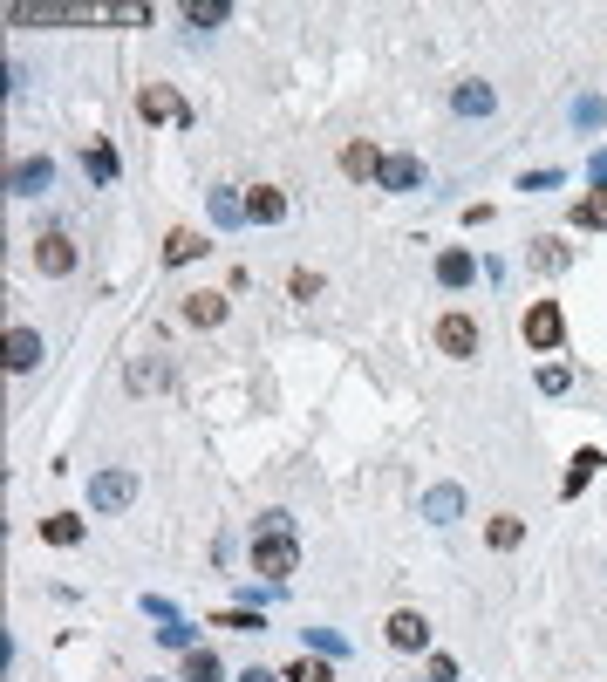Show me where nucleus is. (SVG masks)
Returning <instances> with one entry per match:
<instances>
[{"mask_svg":"<svg viewBox=\"0 0 607 682\" xmlns=\"http://www.w3.org/2000/svg\"><path fill=\"white\" fill-rule=\"evenodd\" d=\"M7 21H14V28H89V21H96V7H82V0H35V7H28V0H14V7H7Z\"/></svg>","mask_w":607,"mask_h":682,"instance_id":"f257e3e1","label":"nucleus"},{"mask_svg":"<svg viewBox=\"0 0 607 682\" xmlns=\"http://www.w3.org/2000/svg\"><path fill=\"white\" fill-rule=\"evenodd\" d=\"M294 567H301V539H294V532H253V573H260V580L280 587Z\"/></svg>","mask_w":607,"mask_h":682,"instance_id":"f03ea898","label":"nucleus"},{"mask_svg":"<svg viewBox=\"0 0 607 682\" xmlns=\"http://www.w3.org/2000/svg\"><path fill=\"white\" fill-rule=\"evenodd\" d=\"M137 116L144 123H178V130H191V103L178 89H164V82H144L137 89Z\"/></svg>","mask_w":607,"mask_h":682,"instance_id":"7ed1b4c3","label":"nucleus"},{"mask_svg":"<svg viewBox=\"0 0 607 682\" xmlns=\"http://www.w3.org/2000/svg\"><path fill=\"white\" fill-rule=\"evenodd\" d=\"M123 505H137V478L130 471H96L89 478V512H123Z\"/></svg>","mask_w":607,"mask_h":682,"instance_id":"20e7f679","label":"nucleus"},{"mask_svg":"<svg viewBox=\"0 0 607 682\" xmlns=\"http://www.w3.org/2000/svg\"><path fill=\"white\" fill-rule=\"evenodd\" d=\"M478 321H471V314H444V321H437V348H444V355H451V362H471V355H478Z\"/></svg>","mask_w":607,"mask_h":682,"instance_id":"39448f33","label":"nucleus"},{"mask_svg":"<svg viewBox=\"0 0 607 682\" xmlns=\"http://www.w3.org/2000/svg\"><path fill=\"white\" fill-rule=\"evenodd\" d=\"M567 341V314L560 301H532L526 307V348H560Z\"/></svg>","mask_w":607,"mask_h":682,"instance_id":"423d86ee","label":"nucleus"},{"mask_svg":"<svg viewBox=\"0 0 607 682\" xmlns=\"http://www.w3.org/2000/svg\"><path fill=\"white\" fill-rule=\"evenodd\" d=\"M35 266L48 273V280L76 273V239H69V232H41V239H35Z\"/></svg>","mask_w":607,"mask_h":682,"instance_id":"0eeeda50","label":"nucleus"},{"mask_svg":"<svg viewBox=\"0 0 607 682\" xmlns=\"http://www.w3.org/2000/svg\"><path fill=\"white\" fill-rule=\"evenodd\" d=\"M389 648H403V655L430 648V621H423L417 607H396V614H389Z\"/></svg>","mask_w":607,"mask_h":682,"instance_id":"6e6552de","label":"nucleus"},{"mask_svg":"<svg viewBox=\"0 0 607 682\" xmlns=\"http://www.w3.org/2000/svg\"><path fill=\"white\" fill-rule=\"evenodd\" d=\"M382 191H423V157H410V151H396V157H382V178H376Z\"/></svg>","mask_w":607,"mask_h":682,"instance_id":"1a4fd4ad","label":"nucleus"},{"mask_svg":"<svg viewBox=\"0 0 607 682\" xmlns=\"http://www.w3.org/2000/svg\"><path fill=\"white\" fill-rule=\"evenodd\" d=\"M41 355H48V348H41V335H35V328H7V369H14V376L41 369Z\"/></svg>","mask_w":607,"mask_h":682,"instance_id":"9d476101","label":"nucleus"},{"mask_svg":"<svg viewBox=\"0 0 607 682\" xmlns=\"http://www.w3.org/2000/svg\"><path fill=\"white\" fill-rule=\"evenodd\" d=\"M246 219H253V226H280V219H287V198L273 185H253L246 191Z\"/></svg>","mask_w":607,"mask_h":682,"instance_id":"9b49d317","label":"nucleus"},{"mask_svg":"<svg viewBox=\"0 0 607 682\" xmlns=\"http://www.w3.org/2000/svg\"><path fill=\"white\" fill-rule=\"evenodd\" d=\"M178 314H185L191 328H219V321H226V294H185Z\"/></svg>","mask_w":607,"mask_h":682,"instance_id":"f8f14e48","label":"nucleus"},{"mask_svg":"<svg viewBox=\"0 0 607 682\" xmlns=\"http://www.w3.org/2000/svg\"><path fill=\"white\" fill-rule=\"evenodd\" d=\"M471 273H478V266H471L464 246H444V253H437V287H471Z\"/></svg>","mask_w":607,"mask_h":682,"instance_id":"ddd939ff","label":"nucleus"},{"mask_svg":"<svg viewBox=\"0 0 607 682\" xmlns=\"http://www.w3.org/2000/svg\"><path fill=\"white\" fill-rule=\"evenodd\" d=\"M573 226L607 232V185H594V191H580V198H573Z\"/></svg>","mask_w":607,"mask_h":682,"instance_id":"4468645a","label":"nucleus"},{"mask_svg":"<svg viewBox=\"0 0 607 682\" xmlns=\"http://www.w3.org/2000/svg\"><path fill=\"white\" fill-rule=\"evenodd\" d=\"M519 539H526V519H512V512H492V519H485V546H492V553H512Z\"/></svg>","mask_w":607,"mask_h":682,"instance_id":"2eb2a0df","label":"nucleus"},{"mask_svg":"<svg viewBox=\"0 0 607 682\" xmlns=\"http://www.w3.org/2000/svg\"><path fill=\"white\" fill-rule=\"evenodd\" d=\"M342 171L348 178H382V151L369 144V137H355V144L342 151Z\"/></svg>","mask_w":607,"mask_h":682,"instance_id":"dca6fc26","label":"nucleus"},{"mask_svg":"<svg viewBox=\"0 0 607 682\" xmlns=\"http://www.w3.org/2000/svg\"><path fill=\"white\" fill-rule=\"evenodd\" d=\"M457 512H464V492H457V485H437V492L423 498V519H430V526H451Z\"/></svg>","mask_w":607,"mask_h":682,"instance_id":"f3484780","label":"nucleus"},{"mask_svg":"<svg viewBox=\"0 0 607 682\" xmlns=\"http://www.w3.org/2000/svg\"><path fill=\"white\" fill-rule=\"evenodd\" d=\"M96 21H116V28H151V0H110V7H96Z\"/></svg>","mask_w":607,"mask_h":682,"instance_id":"a211bd4d","label":"nucleus"},{"mask_svg":"<svg viewBox=\"0 0 607 682\" xmlns=\"http://www.w3.org/2000/svg\"><path fill=\"white\" fill-rule=\"evenodd\" d=\"M601 464H607L601 451H580V457H573V471L560 478V498H580L587 485H594V471H601Z\"/></svg>","mask_w":607,"mask_h":682,"instance_id":"6ab92c4d","label":"nucleus"},{"mask_svg":"<svg viewBox=\"0 0 607 682\" xmlns=\"http://www.w3.org/2000/svg\"><path fill=\"white\" fill-rule=\"evenodd\" d=\"M48 178H55V164H48V157H28V164H14V191H21V198L48 191Z\"/></svg>","mask_w":607,"mask_h":682,"instance_id":"aec40b11","label":"nucleus"},{"mask_svg":"<svg viewBox=\"0 0 607 682\" xmlns=\"http://www.w3.org/2000/svg\"><path fill=\"white\" fill-rule=\"evenodd\" d=\"M41 539H48V546H82V519L76 512H48V519H41Z\"/></svg>","mask_w":607,"mask_h":682,"instance_id":"412c9836","label":"nucleus"},{"mask_svg":"<svg viewBox=\"0 0 607 682\" xmlns=\"http://www.w3.org/2000/svg\"><path fill=\"white\" fill-rule=\"evenodd\" d=\"M198 253H205V239H198V232H191V226H178V232H171V239H164V266H191V260H198Z\"/></svg>","mask_w":607,"mask_h":682,"instance_id":"4be33fe9","label":"nucleus"},{"mask_svg":"<svg viewBox=\"0 0 607 682\" xmlns=\"http://www.w3.org/2000/svg\"><path fill=\"white\" fill-rule=\"evenodd\" d=\"M532 266H539V273H567L573 253L560 246V239H532Z\"/></svg>","mask_w":607,"mask_h":682,"instance_id":"5701e85b","label":"nucleus"},{"mask_svg":"<svg viewBox=\"0 0 607 682\" xmlns=\"http://www.w3.org/2000/svg\"><path fill=\"white\" fill-rule=\"evenodd\" d=\"M226 669H219V655L212 648H185V682H219Z\"/></svg>","mask_w":607,"mask_h":682,"instance_id":"b1692460","label":"nucleus"},{"mask_svg":"<svg viewBox=\"0 0 607 682\" xmlns=\"http://www.w3.org/2000/svg\"><path fill=\"white\" fill-rule=\"evenodd\" d=\"M280 676L287 682H335V669H328V655H301V662H287Z\"/></svg>","mask_w":607,"mask_h":682,"instance_id":"393cba45","label":"nucleus"},{"mask_svg":"<svg viewBox=\"0 0 607 682\" xmlns=\"http://www.w3.org/2000/svg\"><path fill=\"white\" fill-rule=\"evenodd\" d=\"M212 628H232V635H260L266 621H260V614H246V607H219V614H212Z\"/></svg>","mask_w":607,"mask_h":682,"instance_id":"a878e982","label":"nucleus"},{"mask_svg":"<svg viewBox=\"0 0 607 682\" xmlns=\"http://www.w3.org/2000/svg\"><path fill=\"white\" fill-rule=\"evenodd\" d=\"M451 103H457L464 116H492V89H485V82H464V89H457Z\"/></svg>","mask_w":607,"mask_h":682,"instance_id":"bb28decb","label":"nucleus"},{"mask_svg":"<svg viewBox=\"0 0 607 682\" xmlns=\"http://www.w3.org/2000/svg\"><path fill=\"white\" fill-rule=\"evenodd\" d=\"M212 219H219V226H239V219H246V198H239V191H212Z\"/></svg>","mask_w":607,"mask_h":682,"instance_id":"cd10ccee","label":"nucleus"},{"mask_svg":"<svg viewBox=\"0 0 607 682\" xmlns=\"http://www.w3.org/2000/svg\"><path fill=\"white\" fill-rule=\"evenodd\" d=\"M82 164H89V178H96V185H110V178H116V151H110V144H89Z\"/></svg>","mask_w":607,"mask_h":682,"instance_id":"c85d7f7f","label":"nucleus"},{"mask_svg":"<svg viewBox=\"0 0 607 682\" xmlns=\"http://www.w3.org/2000/svg\"><path fill=\"white\" fill-rule=\"evenodd\" d=\"M226 14H232L226 0H205V7H198V0H191V7H185V21H191V28H219V21H226Z\"/></svg>","mask_w":607,"mask_h":682,"instance_id":"c756f323","label":"nucleus"},{"mask_svg":"<svg viewBox=\"0 0 607 682\" xmlns=\"http://www.w3.org/2000/svg\"><path fill=\"white\" fill-rule=\"evenodd\" d=\"M157 382H164V362H144V355H137V362H130V389H157Z\"/></svg>","mask_w":607,"mask_h":682,"instance_id":"7c9ffc66","label":"nucleus"},{"mask_svg":"<svg viewBox=\"0 0 607 682\" xmlns=\"http://www.w3.org/2000/svg\"><path fill=\"white\" fill-rule=\"evenodd\" d=\"M287 294H294V301H314V294H321V273H294V280H287Z\"/></svg>","mask_w":607,"mask_h":682,"instance_id":"2f4dec72","label":"nucleus"},{"mask_svg":"<svg viewBox=\"0 0 607 682\" xmlns=\"http://www.w3.org/2000/svg\"><path fill=\"white\" fill-rule=\"evenodd\" d=\"M567 362H546V369H539V389H546V396H560V389H567Z\"/></svg>","mask_w":607,"mask_h":682,"instance_id":"473e14b6","label":"nucleus"},{"mask_svg":"<svg viewBox=\"0 0 607 682\" xmlns=\"http://www.w3.org/2000/svg\"><path fill=\"white\" fill-rule=\"evenodd\" d=\"M573 123L594 130V123H601V96H580V103H573Z\"/></svg>","mask_w":607,"mask_h":682,"instance_id":"72a5a7b5","label":"nucleus"},{"mask_svg":"<svg viewBox=\"0 0 607 682\" xmlns=\"http://www.w3.org/2000/svg\"><path fill=\"white\" fill-rule=\"evenodd\" d=\"M307 642H314V648H321V655H342V635H335V628H307Z\"/></svg>","mask_w":607,"mask_h":682,"instance_id":"f704fd0d","label":"nucleus"},{"mask_svg":"<svg viewBox=\"0 0 607 682\" xmlns=\"http://www.w3.org/2000/svg\"><path fill=\"white\" fill-rule=\"evenodd\" d=\"M157 642H171V648H191V628H185V621H164V628H157Z\"/></svg>","mask_w":607,"mask_h":682,"instance_id":"c9c22d12","label":"nucleus"},{"mask_svg":"<svg viewBox=\"0 0 607 682\" xmlns=\"http://www.w3.org/2000/svg\"><path fill=\"white\" fill-rule=\"evenodd\" d=\"M430 682H457V662H451V655H430Z\"/></svg>","mask_w":607,"mask_h":682,"instance_id":"e433bc0d","label":"nucleus"},{"mask_svg":"<svg viewBox=\"0 0 607 682\" xmlns=\"http://www.w3.org/2000/svg\"><path fill=\"white\" fill-rule=\"evenodd\" d=\"M239 682H287V676H273V669H246Z\"/></svg>","mask_w":607,"mask_h":682,"instance_id":"4c0bfd02","label":"nucleus"}]
</instances>
